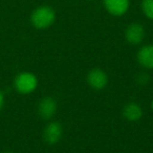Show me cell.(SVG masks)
Listing matches in <instances>:
<instances>
[{
  "instance_id": "5bb4252c",
  "label": "cell",
  "mask_w": 153,
  "mask_h": 153,
  "mask_svg": "<svg viewBox=\"0 0 153 153\" xmlns=\"http://www.w3.org/2000/svg\"><path fill=\"white\" fill-rule=\"evenodd\" d=\"M151 108H152V110H153V100H152V102H151Z\"/></svg>"
},
{
  "instance_id": "30bf717a",
  "label": "cell",
  "mask_w": 153,
  "mask_h": 153,
  "mask_svg": "<svg viewBox=\"0 0 153 153\" xmlns=\"http://www.w3.org/2000/svg\"><path fill=\"white\" fill-rule=\"evenodd\" d=\"M140 10L148 19L153 20V0H142Z\"/></svg>"
},
{
  "instance_id": "8fae6325",
  "label": "cell",
  "mask_w": 153,
  "mask_h": 153,
  "mask_svg": "<svg viewBox=\"0 0 153 153\" xmlns=\"http://www.w3.org/2000/svg\"><path fill=\"white\" fill-rule=\"evenodd\" d=\"M149 79H150V76L147 72H140L136 76V83L140 86H144L146 84H148Z\"/></svg>"
},
{
  "instance_id": "9c48e42d",
  "label": "cell",
  "mask_w": 153,
  "mask_h": 153,
  "mask_svg": "<svg viewBox=\"0 0 153 153\" xmlns=\"http://www.w3.org/2000/svg\"><path fill=\"white\" fill-rule=\"evenodd\" d=\"M124 119L129 122H137L143 117V109L137 103L130 102L126 104L122 111Z\"/></svg>"
},
{
  "instance_id": "6da1fadb",
  "label": "cell",
  "mask_w": 153,
  "mask_h": 153,
  "mask_svg": "<svg viewBox=\"0 0 153 153\" xmlns=\"http://www.w3.org/2000/svg\"><path fill=\"white\" fill-rule=\"evenodd\" d=\"M30 23L37 30H46L56 21V12L49 5H40L30 14Z\"/></svg>"
},
{
  "instance_id": "9a60e30c",
  "label": "cell",
  "mask_w": 153,
  "mask_h": 153,
  "mask_svg": "<svg viewBox=\"0 0 153 153\" xmlns=\"http://www.w3.org/2000/svg\"><path fill=\"white\" fill-rule=\"evenodd\" d=\"M88 1H92V0H88Z\"/></svg>"
},
{
  "instance_id": "3957f363",
  "label": "cell",
  "mask_w": 153,
  "mask_h": 153,
  "mask_svg": "<svg viewBox=\"0 0 153 153\" xmlns=\"http://www.w3.org/2000/svg\"><path fill=\"white\" fill-rule=\"evenodd\" d=\"M86 81L89 87L94 90H102L107 86L108 76L101 68H92L87 74Z\"/></svg>"
},
{
  "instance_id": "ba28073f",
  "label": "cell",
  "mask_w": 153,
  "mask_h": 153,
  "mask_svg": "<svg viewBox=\"0 0 153 153\" xmlns=\"http://www.w3.org/2000/svg\"><path fill=\"white\" fill-rule=\"evenodd\" d=\"M136 61L145 69H153V44L140 47L136 55Z\"/></svg>"
},
{
  "instance_id": "7c38bea8",
  "label": "cell",
  "mask_w": 153,
  "mask_h": 153,
  "mask_svg": "<svg viewBox=\"0 0 153 153\" xmlns=\"http://www.w3.org/2000/svg\"><path fill=\"white\" fill-rule=\"evenodd\" d=\"M4 104H5V97H4V94H3L1 90H0V111L2 110V108L4 107Z\"/></svg>"
},
{
  "instance_id": "52a82bcc",
  "label": "cell",
  "mask_w": 153,
  "mask_h": 153,
  "mask_svg": "<svg viewBox=\"0 0 153 153\" xmlns=\"http://www.w3.org/2000/svg\"><path fill=\"white\" fill-rule=\"evenodd\" d=\"M105 10L114 17H122L130 7V0H103Z\"/></svg>"
},
{
  "instance_id": "277c9868",
  "label": "cell",
  "mask_w": 153,
  "mask_h": 153,
  "mask_svg": "<svg viewBox=\"0 0 153 153\" xmlns=\"http://www.w3.org/2000/svg\"><path fill=\"white\" fill-rule=\"evenodd\" d=\"M145 35H146V32H145L144 26L140 23H137V22L130 23L126 27L125 33H124L125 40L132 45L140 44L144 41Z\"/></svg>"
},
{
  "instance_id": "5b68a950",
  "label": "cell",
  "mask_w": 153,
  "mask_h": 153,
  "mask_svg": "<svg viewBox=\"0 0 153 153\" xmlns=\"http://www.w3.org/2000/svg\"><path fill=\"white\" fill-rule=\"evenodd\" d=\"M63 135V127L58 122H49L43 130V140L48 145H56Z\"/></svg>"
},
{
  "instance_id": "7a4b0ae2",
  "label": "cell",
  "mask_w": 153,
  "mask_h": 153,
  "mask_svg": "<svg viewBox=\"0 0 153 153\" xmlns=\"http://www.w3.org/2000/svg\"><path fill=\"white\" fill-rule=\"evenodd\" d=\"M38 87V79L33 72H19L14 79V88L21 94H30Z\"/></svg>"
},
{
  "instance_id": "8992f818",
  "label": "cell",
  "mask_w": 153,
  "mask_h": 153,
  "mask_svg": "<svg viewBox=\"0 0 153 153\" xmlns=\"http://www.w3.org/2000/svg\"><path fill=\"white\" fill-rule=\"evenodd\" d=\"M57 102L51 97H44L38 103L37 112L42 120H51L57 112Z\"/></svg>"
},
{
  "instance_id": "4fadbf2b",
  "label": "cell",
  "mask_w": 153,
  "mask_h": 153,
  "mask_svg": "<svg viewBox=\"0 0 153 153\" xmlns=\"http://www.w3.org/2000/svg\"><path fill=\"white\" fill-rule=\"evenodd\" d=\"M1 153H14L13 151H10V150H5V151H3V152H1Z\"/></svg>"
}]
</instances>
